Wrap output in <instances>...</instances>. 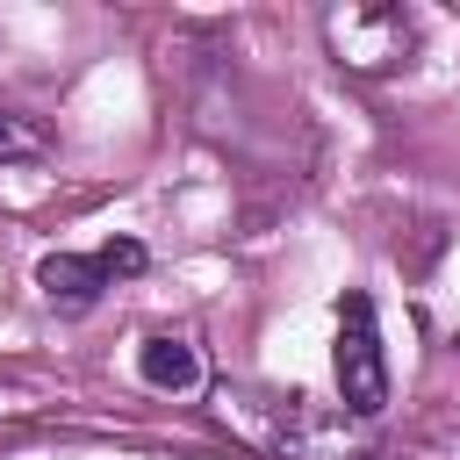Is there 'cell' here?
Masks as SVG:
<instances>
[{"label": "cell", "instance_id": "cell-1", "mask_svg": "<svg viewBox=\"0 0 460 460\" xmlns=\"http://www.w3.org/2000/svg\"><path fill=\"white\" fill-rule=\"evenodd\" d=\"M151 266V252L137 244V237H108L101 252H50L43 266H36V288H43V302L58 309V316H86L115 280H129V273H144Z\"/></svg>", "mask_w": 460, "mask_h": 460}, {"label": "cell", "instance_id": "cell-2", "mask_svg": "<svg viewBox=\"0 0 460 460\" xmlns=\"http://www.w3.org/2000/svg\"><path fill=\"white\" fill-rule=\"evenodd\" d=\"M331 367H338V395H345L352 417H381L388 410V359H381V323H374V302L367 295H345L338 302Z\"/></svg>", "mask_w": 460, "mask_h": 460}, {"label": "cell", "instance_id": "cell-3", "mask_svg": "<svg viewBox=\"0 0 460 460\" xmlns=\"http://www.w3.org/2000/svg\"><path fill=\"white\" fill-rule=\"evenodd\" d=\"M331 43H338L352 65H388V58H402L410 22H402L395 7H352V14H331Z\"/></svg>", "mask_w": 460, "mask_h": 460}, {"label": "cell", "instance_id": "cell-4", "mask_svg": "<svg viewBox=\"0 0 460 460\" xmlns=\"http://www.w3.org/2000/svg\"><path fill=\"white\" fill-rule=\"evenodd\" d=\"M137 374H144L151 388H194V381H201V352H194L187 338H144V345H137Z\"/></svg>", "mask_w": 460, "mask_h": 460}, {"label": "cell", "instance_id": "cell-5", "mask_svg": "<svg viewBox=\"0 0 460 460\" xmlns=\"http://www.w3.org/2000/svg\"><path fill=\"white\" fill-rule=\"evenodd\" d=\"M43 151H50L43 122H29V115L0 108V165H14V158H43Z\"/></svg>", "mask_w": 460, "mask_h": 460}]
</instances>
